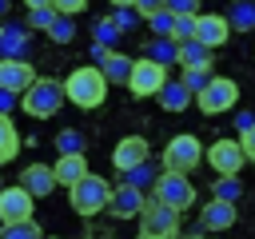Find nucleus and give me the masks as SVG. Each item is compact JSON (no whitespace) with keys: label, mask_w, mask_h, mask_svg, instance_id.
Instances as JSON below:
<instances>
[{"label":"nucleus","mask_w":255,"mask_h":239,"mask_svg":"<svg viewBox=\"0 0 255 239\" xmlns=\"http://www.w3.org/2000/svg\"><path fill=\"white\" fill-rule=\"evenodd\" d=\"M155 179H159V163H151V159H147V163L131 167L124 183H128V187H135V191H151V187H155Z\"/></svg>","instance_id":"26"},{"label":"nucleus","mask_w":255,"mask_h":239,"mask_svg":"<svg viewBox=\"0 0 255 239\" xmlns=\"http://www.w3.org/2000/svg\"><path fill=\"white\" fill-rule=\"evenodd\" d=\"M20 187H24L32 199H44V195L56 191V175H52L48 163H28V167L20 171Z\"/></svg>","instance_id":"15"},{"label":"nucleus","mask_w":255,"mask_h":239,"mask_svg":"<svg viewBox=\"0 0 255 239\" xmlns=\"http://www.w3.org/2000/svg\"><path fill=\"white\" fill-rule=\"evenodd\" d=\"M143 203H147V195H143V191H135V187L120 183V187H112L108 211H112L116 219H131V215H139V211H143Z\"/></svg>","instance_id":"16"},{"label":"nucleus","mask_w":255,"mask_h":239,"mask_svg":"<svg viewBox=\"0 0 255 239\" xmlns=\"http://www.w3.org/2000/svg\"><path fill=\"white\" fill-rule=\"evenodd\" d=\"M151 199H159L163 207H171L175 215L179 211H187L191 203H195V183L187 179V175H159L155 179V187H151Z\"/></svg>","instance_id":"7"},{"label":"nucleus","mask_w":255,"mask_h":239,"mask_svg":"<svg viewBox=\"0 0 255 239\" xmlns=\"http://www.w3.org/2000/svg\"><path fill=\"white\" fill-rule=\"evenodd\" d=\"M191 239H203V235H191Z\"/></svg>","instance_id":"41"},{"label":"nucleus","mask_w":255,"mask_h":239,"mask_svg":"<svg viewBox=\"0 0 255 239\" xmlns=\"http://www.w3.org/2000/svg\"><path fill=\"white\" fill-rule=\"evenodd\" d=\"M56 4V16H80V12H88V0H52Z\"/></svg>","instance_id":"35"},{"label":"nucleus","mask_w":255,"mask_h":239,"mask_svg":"<svg viewBox=\"0 0 255 239\" xmlns=\"http://www.w3.org/2000/svg\"><path fill=\"white\" fill-rule=\"evenodd\" d=\"M239 195H243V183H239V179H219V175H215V183H211V199L235 203Z\"/></svg>","instance_id":"32"},{"label":"nucleus","mask_w":255,"mask_h":239,"mask_svg":"<svg viewBox=\"0 0 255 239\" xmlns=\"http://www.w3.org/2000/svg\"><path fill=\"white\" fill-rule=\"evenodd\" d=\"M52 175H56V183H64V187H76L84 175H92L88 171V159L84 155H60L56 163H52Z\"/></svg>","instance_id":"18"},{"label":"nucleus","mask_w":255,"mask_h":239,"mask_svg":"<svg viewBox=\"0 0 255 239\" xmlns=\"http://www.w3.org/2000/svg\"><path fill=\"white\" fill-rule=\"evenodd\" d=\"M108 199H112V183H108L104 175H84L76 187H68V203H72L76 215H84V219L108 211Z\"/></svg>","instance_id":"4"},{"label":"nucleus","mask_w":255,"mask_h":239,"mask_svg":"<svg viewBox=\"0 0 255 239\" xmlns=\"http://www.w3.org/2000/svg\"><path fill=\"white\" fill-rule=\"evenodd\" d=\"M16 151H20V131L8 116H0V163H12Z\"/></svg>","instance_id":"25"},{"label":"nucleus","mask_w":255,"mask_h":239,"mask_svg":"<svg viewBox=\"0 0 255 239\" xmlns=\"http://www.w3.org/2000/svg\"><path fill=\"white\" fill-rule=\"evenodd\" d=\"M167 12H171V16H191V20H195V16H199V4H195V0H167Z\"/></svg>","instance_id":"36"},{"label":"nucleus","mask_w":255,"mask_h":239,"mask_svg":"<svg viewBox=\"0 0 255 239\" xmlns=\"http://www.w3.org/2000/svg\"><path fill=\"white\" fill-rule=\"evenodd\" d=\"M179 231V215L171 207H163L159 199H147L139 211V235L143 239H175Z\"/></svg>","instance_id":"8"},{"label":"nucleus","mask_w":255,"mask_h":239,"mask_svg":"<svg viewBox=\"0 0 255 239\" xmlns=\"http://www.w3.org/2000/svg\"><path fill=\"white\" fill-rule=\"evenodd\" d=\"M8 8H12V4H8V0H0V16H8Z\"/></svg>","instance_id":"39"},{"label":"nucleus","mask_w":255,"mask_h":239,"mask_svg":"<svg viewBox=\"0 0 255 239\" xmlns=\"http://www.w3.org/2000/svg\"><path fill=\"white\" fill-rule=\"evenodd\" d=\"M56 151H60V155H84V131L64 127V131L56 135Z\"/></svg>","instance_id":"29"},{"label":"nucleus","mask_w":255,"mask_h":239,"mask_svg":"<svg viewBox=\"0 0 255 239\" xmlns=\"http://www.w3.org/2000/svg\"><path fill=\"white\" fill-rule=\"evenodd\" d=\"M195 104H199L203 116H223V112H231L239 104V84L227 80V76H211V84L195 96Z\"/></svg>","instance_id":"5"},{"label":"nucleus","mask_w":255,"mask_h":239,"mask_svg":"<svg viewBox=\"0 0 255 239\" xmlns=\"http://www.w3.org/2000/svg\"><path fill=\"white\" fill-rule=\"evenodd\" d=\"M64 100L76 104V108H84V112H92V108H100V104L108 100V80L100 76V68L84 64V68L68 72V80H64Z\"/></svg>","instance_id":"1"},{"label":"nucleus","mask_w":255,"mask_h":239,"mask_svg":"<svg viewBox=\"0 0 255 239\" xmlns=\"http://www.w3.org/2000/svg\"><path fill=\"white\" fill-rule=\"evenodd\" d=\"M239 147H243L247 159H255V123H251L247 131H239Z\"/></svg>","instance_id":"37"},{"label":"nucleus","mask_w":255,"mask_h":239,"mask_svg":"<svg viewBox=\"0 0 255 239\" xmlns=\"http://www.w3.org/2000/svg\"><path fill=\"white\" fill-rule=\"evenodd\" d=\"M52 20H56V4H52V0H28V16H24V24H28V28L48 32V28H52Z\"/></svg>","instance_id":"24"},{"label":"nucleus","mask_w":255,"mask_h":239,"mask_svg":"<svg viewBox=\"0 0 255 239\" xmlns=\"http://www.w3.org/2000/svg\"><path fill=\"white\" fill-rule=\"evenodd\" d=\"M48 40H52V44H72V40H76V20L56 16V20H52V28H48Z\"/></svg>","instance_id":"31"},{"label":"nucleus","mask_w":255,"mask_h":239,"mask_svg":"<svg viewBox=\"0 0 255 239\" xmlns=\"http://www.w3.org/2000/svg\"><path fill=\"white\" fill-rule=\"evenodd\" d=\"M20 108H24L32 120H52V116L64 108V80L36 76V84L20 96Z\"/></svg>","instance_id":"2"},{"label":"nucleus","mask_w":255,"mask_h":239,"mask_svg":"<svg viewBox=\"0 0 255 239\" xmlns=\"http://www.w3.org/2000/svg\"><path fill=\"white\" fill-rule=\"evenodd\" d=\"M203 159L211 163V171L219 175V179H235L239 171H243V163H247V155H243V147H239V139H215V143H207V151H203Z\"/></svg>","instance_id":"6"},{"label":"nucleus","mask_w":255,"mask_h":239,"mask_svg":"<svg viewBox=\"0 0 255 239\" xmlns=\"http://www.w3.org/2000/svg\"><path fill=\"white\" fill-rule=\"evenodd\" d=\"M179 84H183V88H187V96L195 100V96L211 84V72H183V76H179Z\"/></svg>","instance_id":"34"},{"label":"nucleus","mask_w":255,"mask_h":239,"mask_svg":"<svg viewBox=\"0 0 255 239\" xmlns=\"http://www.w3.org/2000/svg\"><path fill=\"white\" fill-rule=\"evenodd\" d=\"M147 28L155 32V40H171V28H175V16L167 12V4H159L151 16H147Z\"/></svg>","instance_id":"28"},{"label":"nucleus","mask_w":255,"mask_h":239,"mask_svg":"<svg viewBox=\"0 0 255 239\" xmlns=\"http://www.w3.org/2000/svg\"><path fill=\"white\" fill-rule=\"evenodd\" d=\"M211 56L215 52H207L203 44H179V64H183V72H211Z\"/></svg>","instance_id":"21"},{"label":"nucleus","mask_w":255,"mask_h":239,"mask_svg":"<svg viewBox=\"0 0 255 239\" xmlns=\"http://www.w3.org/2000/svg\"><path fill=\"white\" fill-rule=\"evenodd\" d=\"M32 195L20 187V183H12V187H0V223L4 227H12V223H28L32 219Z\"/></svg>","instance_id":"10"},{"label":"nucleus","mask_w":255,"mask_h":239,"mask_svg":"<svg viewBox=\"0 0 255 239\" xmlns=\"http://www.w3.org/2000/svg\"><path fill=\"white\" fill-rule=\"evenodd\" d=\"M100 76L108 80V88H112V84H124V88H128V76H131V56H124V52H108V60L100 64Z\"/></svg>","instance_id":"19"},{"label":"nucleus","mask_w":255,"mask_h":239,"mask_svg":"<svg viewBox=\"0 0 255 239\" xmlns=\"http://www.w3.org/2000/svg\"><path fill=\"white\" fill-rule=\"evenodd\" d=\"M139 239H143V235H139Z\"/></svg>","instance_id":"43"},{"label":"nucleus","mask_w":255,"mask_h":239,"mask_svg":"<svg viewBox=\"0 0 255 239\" xmlns=\"http://www.w3.org/2000/svg\"><path fill=\"white\" fill-rule=\"evenodd\" d=\"M12 104H16V96H8V92H0V116H8V112H12Z\"/></svg>","instance_id":"38"},{"label":"nucleus","mask_w":255,"mask_h":239,"mask_svg":"<svg viewBox=\"0 0 255 239\" xmlns=\"http://www.w3.org/2000/svg\"><path fill=\"white\" fill-rule=\"evenodd\" d=\"M167 84V68L151 64V60H131V76H128V92L135 100H147V96H159V88Z\"/></svg>","instance_id":"9"},{"label":"nucleus","mask_w":255,"mask_h":239,"mask_svg":"<svg viewBox=\"0 0 255 239\" xmlns=\"http://www.w3.org/2000/svg\"><path fill=\"white\" fill-rule=\"evenodd\" d=\"M120 36H124V32H120L108 16H100V20H96V28H92V44H100V48H108V52H116Z\"/></svg>","instance_id":"27"},{"label":"nucleus","mask_w":255,"mask_h":239,"mask_svg":"<svg viewBox=\"0 0 255 239\" xmlns=\"http://www.w3.org/2000/svg\"><path fill=\"white\" fill-rule=\"evenodd\" d=\"M36 84V72L28 60H0V92L8 96H24Z\"/></svg>","instance_id":"13"},{"label":"nucleus","mask_w":255,"mask_h":239,"mask_svg":"<svg viewBox=\"0 0 255 239\" xmlns=\"http://www.w3.org/2000/svg\"><path fill=\"white\" fill-rule=\"evenodd\" d=\"M44 239H56V235H44Z\"/></svg>","instance_id":"40"},{"label":"nucleus","mask_w":255,"mask_h":239,"mask_svg":"<svg viewBox=\"0 0 255 239\" xmlns=\"http://www.w3.org/2000/svg\"><path fill=\"white\" fill-rule=\"evenodd\" d=\"M199 159H203V143H199L191 131H179V135L167 139V147H163V155H159V167H163L167 175H191V171L199 167Z\"/></svg>","instance_id":"3"},{"label":"nucleus","mask_w":255,"mask_h":239,"mask_svg":"<svg viewBox=\"0 0 255 239\" xmlns=\"http://www.w3.org/2000/svg\"><path fill=\"white\" fill-rule=\"evenodd\" d=\"M0 231H4V223H0Z\"/></svg>","instance_id":"42"},{"label":"nucleus","mask_w":255,"mask_h":239,"mask_svg":"<svg viewBox=\"0 0 255 239\" xmlns=\"http://www.w3.org/2000/svg\"><path fill=\"white\" fill-rule=\"evenodd\" d=\"M32 36L24 20H4L0 24V60H28Z\"/></svg>","instance_id":"11"},{"label":"nucleus","mask_w":255,"mask_h":239,"mask_svg":"<svg viewBox=\"0 0 255 239\" xmlns=\"http://www.w3.org/2000/svg\"><path fill=\"white\" fill-rule=\"evenodd\" d=\"M223 20H227L231 32H251V28H255V0H235V4L223 12Z\"/></svg>","instance_id":"22"},{"label":"nucleus","mask_w":255,"mask_h":239,"mask_svg":"<svg viewBox=\"0 0 255 239\" xmlns=\"http://www.w3.org/2000/svg\"><path fill=\"white\" fill-rule=\"evenodd\" d=\"M147 151H151V147H147V139H143V135H124V139L116 143V151H112V167L128 175L131 167L147 163Z\"/></svg>","instance_id":"14"},{"label":"nucleus","mask_w":255,"mask_h":239,"mask_svg":"<svg viewBox=\"0 0 255 239\" xmlns=\"http://www.w3.org/2000/svg\"><path fill=\"white\" fill-rule=\"evenodd\" d=\"M108 20H112V24H116V28H120V32H131V28H135V24H139V20H143V16H139V12H135V4H116V8H112V16H108Z\"/></svg>","instance_id":"30"},{"label":"nucleus","mask_w":255,"mask_h":239,"mask_svg":"<svg viewBox=\"0 0 255 239\" xmlns=\"http://www.w3.org/2000/svg\"><path fill=\"white\" fill-rule=\"evenodd\" d=\"M159 108H163V112H187V108H191L187 88H183L179 80H167V84L159 88Z\"/></svg>","instance_id":"23"},{"label":"nucleus","mask_w":255,"mask_h":239,"mask_svg":"<svg viewBox=\"0 0 255 239\" xmlns=\"http://www.w3.org/2000/svg\"><path fill=\"white\" fill-rule=\"evenodd\" d=\"M235 219H239L235 203H223V199H211V203L199 211V227H203V231H227V227H235Z\"/></svg>","instance_id":"17"},{"label":"nucleus","mask_w":255,"mask_h":239,"mask_svg":"<svg viewBox=\"0 0 255 239\" xmlns=\"http://www.w3.org/2000/svg\"><path fill=\"white\" fill-rule=\"evenodd\" d=\"M0 239H44V231H40L36 219H28V223H12V227H4Z\"/></svg>","instance_id":"33"},{"label":"nucleus","mask_w":255,"mask_h":239,"mask_svg":"<svg viewBox=\"0 0 255 239\" xmlns=\"http://www.w3.org/2000/svg\"><path fill=\"white\" fill-rule=\"evenodd\" d=\"M227 36H231V28H227L223 12H199V16H195V44H203L207 52L223 48Z\"/></svg>","instance_id":"12"},{"label":"nucleus","mask_w":255,"mask_h":239,"mask_svg":"<svg viewBox=\"0 0 255 239\" xmlns=\"http://www.w3.org/2000/svg\"><path fill=\"white\" fill-rule=\"evenodd\" d=\"M147 52H143V60H151V64H159V68H171V64H179V44L175 40H147L143 44Z\"/></svg>","instance_id":"20"}]
</instances>
